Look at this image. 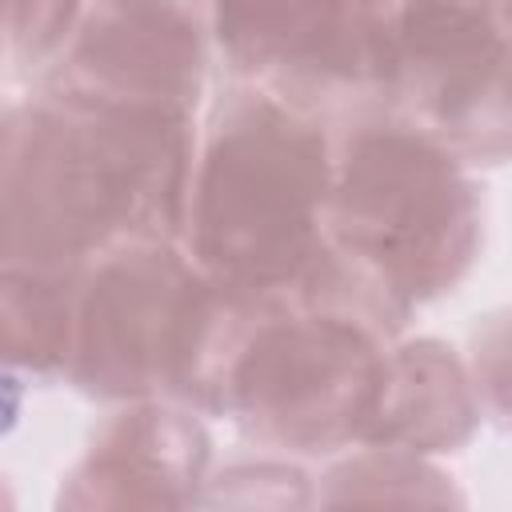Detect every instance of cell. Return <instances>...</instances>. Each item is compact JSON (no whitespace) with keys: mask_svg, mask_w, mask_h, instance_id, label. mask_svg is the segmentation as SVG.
<instances>
[{"mask_svg":"<svg viewBox=\"0 0 512 512\" xmlns=\"http://www.w3.org/2000/svg\"><path fill=\"white\" fill-rule=\"evenodd\" d=\"M196 116L36 80L0 124V268L88 272L128 240H184Z\"/></svg>","mask_w":512,"mask_h":512,"instance_id":"6da1fadb","label":"cell"},{"mask_svg":"<svg viewBox=\"0 0 512 512\" xmlns=\"http://www.w3.org/2000/svg\"><path fill=\"white\" fill-rule=\"evenodd\" d=\"M404 328L408 316L344 256L300 292L224 296L196 412L228 420L252 448L332 460L364 440Z\"/></svg>","mask_w":512,"mask_h":512,"instance_id":"7a4b0ae2","label":"cell"},{"mask_svg":"<svg viewBox=\"0 0 512 512\" xmlns=\"http://www.w3.org/2000/svg\"><path fill=\"white\" fill-rule=\"evenodd\" d=\"M332 124L224 80L196 140L184 244L232 300L300 292L340 252L324 232Z\"/></svg>","mask_w":512,"mask_h":512,"instance_id":"3957f363","label":"cell"},{"mask_svg":"<svg viewBox=\"0 0 512 512\" xmlns=\"http://www.w3.org/2000/svg\"><path fill=\"white\" fill-rule=\"evenodd\" d=\"M476 172L396 104L332 124L328 244L408 320L452 296L484 252Z\"/></svg>","mask_w":512,"mask_h":512,"instance_id":"277c9868","label":"cell"},{"mask_svg":"<svg viewBox=\"0 0 512 512\" xmlns=\"http://www.w3.org/2000/svg\"><path fill=\"white\" fill-rule=\"evenodd\" d=\"M224 292L184 240H128L96 256L76 292L64 384L96 404L184 400L196 408Z\"/></svg>","mask_w":512,"mask_h":512,"instance_id":"5b68a950","label":"cell"},{"mask_svg":"<svg viewBox=\"0 0 512 512\" xmlns=\"http://www.w3.org/2000/svg\"><path fill=\"white\" fill-rule=\"evenodd\" d=\"M216 64L328 124L396 104L400 0H212Z\"/></svg>","mask_w":512,"mask_h":512,"instance_id":"8992f818","label":"cell"},{"mask_svg":"<svg viewBox=\"0 0 512 512\" xmlns=\"http://www.w3.org/2000/svg\"><path fill=\"white\" fill-rule=\"evenodd\" d=\"M396 108L472 172L512 164V28L492 0H400Z\"/></svg>","mask_w":512,"mask_h":512,"instance_id":"52a82bcc","label":"cell"},{"mask_svg":"<svg viewBox=\"0 0 512 512\" xmlns=\"http://www.w3.org/2000/svg\"><path fill=\"white\" fill-rule=\"evenodd\" d=\"M212 64V0H92L40 80L196 116Z\"/></svg>","mask_w":512,"mask_h":512,"instance_id":"ba28073f","label":"cell"},{"mask_svg":"<svg viewBox=\"0 0 512 512\" xmlns=\"http://www.w3.org/2000/svg\"><path fill=\"white\" fill-rule=\"evenodd\" d=\"M212 436L184 400H128L92 428L64 472L60 508H204Z\"/></svg>","mask_w":512,"mask_h":512,"instance_id":"9c48e42d","label":"cell"},{"mask_svg":"<svg viewBox=\"0 0 512 512\" xmlns=\"http://www.w3.org/2000/svg\"><path fill=\"white\" fill-rule=\"evenodd\" d=\"M484 424L464 352L440 336H400L388 344L380 396L360 444L416 456L464 452Z\"/></svg>","mask_w":512,"mask_h":512,"instance_id":"30bf717a","label":"cell"},{"mask_svg":"<svg viewBox=\"0 0 512 512\" xmlns=\"http://www.w3.org/2000/svg\"><path fill=\"white\" fill-rule=\"evenodd\" d=\"M80 280L84 272L0 268V340L8 368L32 380H64Z\"/></svg>","mask_w":512,"mask_h":512,"instance_id":"8fae6325","label":"cell"},{"mask_svg":"<svg viewBox=\"0 0 512 512\" xmlns=\"http://www.w3.org/2000/svg\"><path fill=\"white\" fill-rule=\"evenodd\" d=\"M320 480V504H468L456 488V476L436 464V456H416L404 448L380 444H352L348 452L332 456Z\"/></svg>","mask_w":512,"mask_h":512,"instance_id":"7c38bea8","label":"cell"},{"mask_svg":"<svg viewBox=\"0 0 512 512\" xmlns=\"http://www.w3.org/2000/svg\"><path fill=\"white\" fill-rule=\"evenodd\" d=\"M320 504V480L300 456L256 448L252 456L224 460L212 468L204 508H312Z\"/></svg>","mask_w":512,"mask_h":512,"instance_id":"4fadbf2b","label":"cell"},{"mask_svg":"<svg viewBox=\"0 0 512 512\" xmlns=\"http://www.w3.org/2000/svg\"><path fill=\"white\" fill-rule=\"evenodd\" d=\"M92 0H4V64L12 80H40L72 40Z\"/></svg>","mask_w":512,"mask_h":512,"instance_id":"5bb4252c","label":"cell"},{"mask_svg":"<svg viewBox=\"0 0 512 512\" xmlns=\"http://www.w3.org/2000/svg\"><path fill=\"white\" fill-rule=\"evenodd\" d=\"M464 360L484 420L512 432V304L476 316L464 340Z\"/></svg>","mask_w":512,"mask_h":512,"instance_id":"9a60e30c","label":"cell"},{"mask_svg":"<svg viewBox=\"0 0 512 512\" xmlns=\"http://www.w3.org/2000/svg\"><path fill=\"white\" fill-rule=\"evenodd\" d=\"M492 8H496V16H500V20L512 28V0H492Z\"/></svg>","mask_w":512,"mask_h":512,"instance_id":"2e32d148","label":"cell"}]
</instances>
